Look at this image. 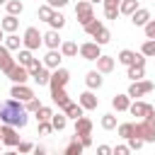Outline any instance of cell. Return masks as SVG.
Returning a JSON list of instances; mask_svg holds the SVG:
<instances>
[{"instance_id":"18","label":"cell","mask_w":155,"mask_h":155,"mask_svg":"<svg viewBox=\"0 0 155 155\" xmlns=\"http://www.w3.org/2000/svg\"><path fill=\"white\" fill-rule=\"evenodd\" d=\"M102 73L99 70H90L87 75H85V85H87V90H99L102 87Z\"/></svg>"},{"instance_id":"49","label":"cell","mask_w":155,"mask_h":155,"mask_svg":"<svg viewBox=\"0 0 155 155\" xmlns=\"http://www.w3.org/2000/svg\"><path fill=\"white\" fill-rule=\"evenodd\" d=\"M111 153H114V155H128L131 148H128V145H116V148H111Z\"/></svg>"},{"instance_id":"23","label":"cell","mask_w":155,"mask_h":155,"mask_svg":"<svg viewBox=\"0 0 155 155\" xmlns=\"http://www.w3.org/2000/svg\"><path fill=\"white\" fill-rule=\"evenodd\" d=\"M128 104H131V97L128 94H114L111 97V107L116 111H128Z\"/></svg>"},{"instance_id":"45","label":"cell","mask_w":155,"mask_h":155,"mask_svg":"<svg viewBox=\"0 0 155 155\" xmlns=\"http://www.w3.org/2000/svg\"><path fill=\"white\" fill-rule=\"evenodd\" d=\"M39 107H41V102H39L36 97H31V99H27V102H24V109H27L29 114H34V111H36Z\"/></svg>"},{"instance_id":"13","label":"cell","mask_w":155,"mask_h":155,"mask_svg":"<svg viewBox=\"0 0 155 155\" xmlns=\"http://www.w3.org/2000/svg\"><path fill=\"white\" fill-rule=\"evenodd\" d=\"M61 61H63V56H61V51H58V48H48V53L41 58V63H44L48 70L58 68V65H61Z\"/></svg>"},{"instance_id":"50","label":"cell","mask_w":155,"mask_h":155,"mask_svg":"<svg viewBox=\"0 0 155 155\" xmlns=\"http://www.w3.org/2000/svg\"><path fill=\"white\" fill-rule=\"evenodd\" d=\"M90 136H92V133H87V136H75V138H78L85 148H90V145H92V138H90Z\"/></svg>"},{"instance_id":"8","label":"cell","mask_w":155,"mask_h":155,"mask_svg":"<svg viewBox=\"0 0 155 155\" xmlns=\"http://www.w3.org/2000/svg\"><path fill=\"white\" fill-rule=\"evenodd\" d=\"M128 114H131V116H140V119H145V116H155V109H153V104L136 99V102L128 104Z\"/></svg>"},{"instance_id":"34","label":"cell","mask_w":155,"mask_h":155,"mask_svg":"<svg viewBox=\"0 0 155 155\" xmlns=\"http://www.w3.org/2000/svg\"><path fill=\"white\" fill-rule=\"evenodd\" d=\"M82 150H85V145H82V143L75 138V136H73V140L65 145V155H80Z\"/></svg>"},{"instance_id":"5","label":"cell","mask_w":155,"mask_h":155,"mask_svg":"<svg viewBox=\"0 0 155 155\" xmlns=\"http://www.w3.org/2000/svg\"><path fill=\"white\" fill-rule=\"evenodd\" d=\"M0 143L7 145V148H17L19 143V133H17V126H10V124H0Z\"/></svg>"},{"instance_id":"1","label":"cell","mask_w":155,"mask_h":155,"mask_svg":"<svg viewBox=\"0 0 155 155\" xmlns=\"http://www.w3.org/2000/svg\"><path fill=\"white\" fill-rule=\"evenodd\" d=\"M29 121V111L24 109V102L10 97L0 104V124H10V126H17V128H24Z\"/></svg>"},{"instance_id":"17","label":"cell","mask_w":155,"mask_h":155,"mask_svg":"<svg viewBox=\"0 0 155 155\" xmlns=\"http://www.w3.org/2000/svg\"><path fill=\"white\" fill-rule=\"evenodd\" d=\"M87 133H92V119L82 114L80 119H75V136H87Z\"/></svg>"},{"instance_id":"55","label":"cell","mask_w":155,"mask_h":155,"mask_svg":"<svg viewBox=\"0 0 155 155\" xmlns=\"http://www.w3.org/2000/svg\"><path fill=\"white\" fill-rule=\"evenodd\" d=\"M2 39H5V31H2V29H0V41H2Z\"/></svg>"},{"instance_id":"41","label":"cell","mask_w":155,"mask_h":155,"mask_svg":"<svg viewBox=\"0 0 155 155\" xmlns=\"http://www.w3.org/2000/svg\"><path fill=\"white\" fill-rule=\"evenodd\" d=\"M102 128L104 131H114L116 128V116L114 114H104L102 116Z\"/></svg>"},{"instance_id":"2","label":"cell","mask_w":155,"mask_h":155,"mask_svg":"<svg viewBox=\"0 0 155 155\" xmlns=\"http://www.w3.org/2000/svg\"><path fill=\"white\" fill-rule=\"evenodd\" d=\"M133 136L143 138L145 143H155V116H145L138 124H133Z\"/></svg>"},{"instance_id":"57","label":"cell","mask_w":155,"mask_h":155,"mask_svg":"<svg viewBox=\"0 0 155 155\" xmlns=\"http://www.w3.org/2000/svg\"><path fill=\"white\" fill-rule=\"evenodd\" d=\"M5 2H7V0H0V5H5Z\"/></svg>"},{"instance_id":"52","label":"cell","mask_w":155,"mask_h":155,"mask_svg":"<svg viewBox=\"0 0 155 155\" xmlns=\"http://www.w3.org/2000/svg\"><path fill=\"white\" fill-rule=\"evenodd\" d=\"M97 153H99V155H109V153H111V148H109V145H99V148H97Z\"/></svg>"},{"instance_id":"7","label":"cell","mask_w":155,"mask_h":155,"mask_svg":"<svg viewBox=\"0 0 155 155\" xmlns=\"http://www.w3.org/2000/svg\"><path fill=\"white\" fill-rule=\"evenodd\" d=\"M68 80H70V73L65 70V68H53L51 70V78H48V90H58V87H65L68 85Z\"/></svg>"},{"instance_id":"16","label":"cell","mask_w":155,"mask_h":155,"mask_svg":"<svg viewBox=\"0 0 155 155\" xmlns=\"http://www.w3.org/2000/svg\"><path fill=\"white\" fill-rule=\"evenodd\" d=\"M114 68H116V58H114V56H104V53H102V56L97 58V70H99L102 75L111 73Z\"/></svg>"},{"instance_id":"36","label":"cell","mask_w":155,"mask_h":155,"mask_svg":"<svg viewBox=\"0 0 155 155\" xmlns=\"http://www.w3.org/2000/svg\"><path fill=\"white\" fill-rule=\"evenodd\" d=\"M31 58H34V53H31L29 48H24V46H22V48L17 51V58H15V61H17V63H22V65H29V63H31Z\"/></svg>"},{"instance_id":"22","label":"cell","mask_w":155,"mask_h":155,"mask_svg":"<svg viewBox=\"0 0 155 155\" xmlns=\"http://www.w3.org/2000/svg\"><path fill=\"white\" fill-rule=\"evenodd\" d=\"M51 99H53V104H58L61 109L70 102V97H68V92H65V87H58V90H51Z\"/></svg>"},{"instance_id":"48","label":"cell","mask_w":155,"mask_h":155,"mask_svg":"<svg viewBox=\"0 0 155 155\" xmlns=\"http://www.w3.org/2000/svg\"><path fill=\"white\" fill-rule=\"evenodd\" d=\"M41 65H44V63H41V61H39V58H31V63H29V65H27V70H29V78H31V73H34V70H39V68H41Z\"/></svg>"},{"instance_id":"56","label":"cell","mask_w":155,"mask_h":155,"mask_svg":"<svg viewBox=\"0 0 155 155\" xmlns=\"http://www.w3.org/2000/svg\"><path fill=\"white\" fill-rule=\"evenodd\" d=\"M90 2H92V5H97V2H102V0H90Z\"/></svg>"},{"instance_id":"46","label":"cell","mask_w":155,"mask_h":155,"mask_svg":"<svg viewBox=\"0 0 155 155\" xmlns=\"http://www.w3.org/2000/svg\"><path fill=\"white\" fill-rule=\"evenodd\" d=\"M48 133H53L51 121H39V136H48Z\"/></svg>"},{"instance_id":"43","label":"cell","mask_w":155,"mask_h":155,"mask_svg":"<svg viewBox=\"0 0 155 155\" xmlns=\"http://www.w3.org/2000/svg\"><path fill=\"white\" fill-rule=\"evenodd\" d=\"M126 140H128V148H131V150H140V148L145 145V140L138 138V136H131V138H126Z\"/></svg>"},{"instance_id":"40","label":"cell","mask_w":155,"mask_h":155,"mask_svg":"<svg viewBox=\"0 0 155 155\" xmlns=\"http://www.w3.org/2000/svg\"><path fill=\"white\" fill-rule=\"evenodd\" d=\"M51 15H53V7H51L48 2H46V5H41V7L36 10V17H39L41 22H48V17H51Z\"/></svg>"},{"instance_id":"58","label":"cell","mask_w":155,"mask_h":155,"mask_svg":"<svg viewBox=\"0 0 155 155\" xmlns=\"http://www.w3.org/2000/svg\"><path fill=\"white\" fill-rule=\"evenodd\" d=\"M153 2H155V0H153Z\"/></svg>"},{"instance_id":"28","label":"cell","mask_w":155,"mask_h":155,"mask_svg":"<svg viewBox=\"0 0 155 155\" xmlns=\"http://www.w3.org/2000/svg\"><path fill=\"white\" fill-rule=\"evenodd\" d=\"M136 51H131V48H124V51H119V56H116V61L119 63H124V65H133L136 63Z\"/></svg>"},{"instance_id":"10","label":"cell","mask_w":155,"mask_h":155,"mask_svg":"<svg viewBox=\"0 0 155 155\" xmlns=\"http://www.w3.org/2000/svg\"><path fill=\"white\" fill-rule=\"evenodd\" d=\"M10 97L19 99V102H27L34 97V90L27 85V82H12V90H10Z\"/></svg>"},{"instance_id":"27","label":"cell","mask_w":155,"mask_h":155,"mask_svg":"<svg viewBox=\"0 0 155 155\" xmlns=\"http://www.w3.org/2000/svg\"><path fill=\"white\" fill-rule=\"evenodd\" d=\"M2 44H5V46H7L10 51H19V48H22V39H19V36H17L15 31H10V34H7L5 39H2Z\"/></svg>"},{"instance_id":"30","label":"cell","mask_w":155,"mask_h":155,"mask_svg":"<svg viewBox=\"0 0 155 155\" xmlns=\"http://www.w3.org/2000/svg\"><path fill=\"white\" fill-rule=\"evenodd\" d=\"M46 24H48L51 29H58V31H61V29L65 27V17H63L61 12H56V10H53V15L48 17V22H46Z\"/></svg>"},{"instance_id":"19","label":"cell","mask_w":155,"mask_h":155,"mask_svg":"<svg viewBox=\"0 0 155 155\" xmlns=\"http://www.w3.org/2000/svg\"><path fill=\"white\" fill-rule=\"evenodd\" d=\"M63 111H65V116H68V119H73V121H75V119H80V116L85 114V109L80 107V102H73V99L63 107Z\"/></svg>"},{"instance_id":"54","label":"cell","mask_w":155,"mask_h":155,"mask_svg":"<svg viewBox=\"0 0 155 155\" xmlns=\"http://www.w3.org/2000/svg\"><path fill=\"white\" fill-rule=\"evenodd\" d=\"M102 2H104V5H119L121 0H102Z\"/></svg>"},{"instance_id":"39","label":"cell","mask_w":155,"mask_h":155,"mask_svg":"<svg viewBox=\"0 0 155 155\" xmlns=\"http://www.w3.org/2000/svg\"><path fill=\"white\" fill-rule=\"evenodd\" d=\"M116 131H119V136L126 140V138L133 136V124H131V121H126V124H116Z\"/></svg>"},{"instance_id":"21","label":"cell","mask_w":155,"mask_h":155,"mask_svg":"<svg viewBox=\"0 0 155 155\" xmlns=\"http://www.w3.org/2000/svg\"><path fill=\"white\" fill-rule=\"evenodd\" d=\"M17 27H19V19H17V15H5V17H2V22H0V29H2L5 34H10V31H17Z\"/></svg>"},{"instance_id":"9","label":"cell","mask_w":155,"mask_h":155,"mask_svg":"<svg viewBox=\"0 0 155 155\" xmlns=\"http://www.w3.org/2000/svg\"><path fill=\"white\" fill-rule=\"evenodd\" d=\"M75 17H78V22H80V24H87V22L94 17L92 2H90V0H80V2L75 5Z\"/></svg>"},{"instance_id":"4","label":"cell","mask_w":155,"mask_h":155,"mask_svg":"<svg viewBox=\"0 0 155 155\" xmlns=\"http://www.w3.org/2000/svg\"><path fill=\"white\" fill-rule=\"evenodd\" d=\"M22 46L29 48V51H36L39 46H44V39H41V31L36 27H27L24 34H22Z\"/></svg>"},{"instance_id":"20","label":"cell","mask_w":155,"mask_h":155,"mask_svg":"<svg viewBox=\"0 0 155 155\" xmlns=\"http://www.w3.org/2000/svg\"><path fill=\"white\" fill-rule=\"evenodd\" d=\"M148 19H150V10H145V7H138V10L131 15V24H133V27H143Z\"/></svg>"},{"instance_id":"33","label":"cell","mask_w":155,"mask_h":155,"mask_svg":"<svg viewBox=\"0 0 155 155\" xmlns=\"http://www.w3.org/2000/svg\"><path fill=\"white\" fill-rule=\"evenodd\" d=\"M5 10H7V15H22L24 12V5H22V0H7L5 2Z\"/></svg>"},{"instance_id":"31","label":"cell","mask_w":155,"mask_h":155,"mask_svg":"<svg viewBox=\"0 0 155 155\" xmlns=\"http://www.w3.org/2000/svg\"><path fill=\"white\" fill-rule=\"evenodd\" d=\"M102 27H104V22H99L97 17H92L87 24H82V29H85V34H87V36H94V34H97Z\"/></svg>"},{"instance_id":"53","label":"cell","mask_w":155,"mask_h":155,"mask_svg":"<svg viewBox=\"0 0 155 155\" xmlns=\"http://www.w3.org/2000/svg\"><path fill=\"white\" fill-rule=\"evenodd\" d=\"M34 153H36V155H46V148H44V145H34Z\"/></svg>"},{"instance_id":"6","label":"cell","mask_w":155,"mask_h":155,"mask_svg":"<svg viewBox=\"0 0 155 155\" xmlns=\"http://www.w3.org/2000/svg\"><path fill=\"white\" fill-rule=\"evenodd\" d=\"M78 53H80L82 61H97L102 56V46L97 41H85V44L78 46Z\"/></svg>"},{"instance_id":"42","label":"cell","mask_w":155,"mask_h":155,"mask_svg":"<svg viewBox=\"0 0 155 155\" xmlns=\"http://www.w3.org/2000/svg\"><path fill=\"white\" fill-rule=\"evenodd\" d=\"M104 17L107 19H116L119 17V5H104Z\"/></svg>"},{"instance_id":"24","label":"cell","mask_w":155,"mask_h":155,"mask_svg":"<svg viewBox=\"0 0 155 155\" xmlns=\"http://www.w3.org/2000/svg\"><path fill=\"white\" fill-rule=\"evenodd\" d=\"M58 51H61L63 58H73V56H78V44L75 41H61Z\"/></svg>"},{"instance_id":"44","label":"cell","mask_w":155,"mask_h":155,"mask_svg":"<svg viewBox=\"0 0 155 155\" xmlns=\"http://www.w3.org/2000/svg\"><path fill=\"white\" fill-rule=\"evenodd\" d=\"M143 29H145V39H155V19L153 17L143 24Z\"/></svg>"},{"instance_id":"25","label":"cell","mask_w":155,"mask_h":155,"mask_svg":"<svg viewBox=\"0 0 155 155\" xmlns=\"http://www.w3.org/2000/svg\"><path fill=\"white\" fill-rule=\"evenodd\" d=\"M48 78H51V70H48L46 65H41L39 70L31 73V80H34L36 85H48Z\"/></svg>"},{"instance_id":"35","label":"cell","mask_w":155,"mask_h":155,"mask_svg":"<svg viewBox=\"0 0 155 155\" xmlns=\"http://www.w3.org/2000/svg\"><path fill=\"white\" fill-rule=\"evenodd\" d=\"M92 39H94V41H97L99 46H104V44H109V41H111V31H109L107 27H102V29H99V31H97V34H94Z\"/></svg>"},{"instance_id":"51","label":"cell","mask_w":155,"mask_h":155,"mask_svg":"<svg viewBox=\"0 0 155 155\" xmlns=\"http://www.w3.org/2000/svg\"><path fill=\"white\" fill-rule=\"evenodd\" d=\"M46 2H48L53 10H58V7H65V5H68V0H46Z\"/></svg>"},{"instance_id":"32","label":"cell","mask_w":155,"mask_h":155,"mask_svg":"<svg viewBox=\"0 0 155 155\" xmlns=\"http://www.w3.org/2000/svg\"><path fill=\"white\" fill-rule=\"evenodd\" d=\"M128 70H126V78L128 80H140V78H145V65H126Z\"/></svg>"},{"instance_id":"47","label":"cell","mask_w":155,"mask_h":155,"mask_svg":"<svg viewBox=\"0 0 155 155\" xmlns=\"http://www.w3.org/2000/svg\"><path fill=\"white\" fill-rule=\"evenodd\" d=\"M17 150H19V153H31L34 145H31L29 140H19V143H17Z\"/></svg>"},{"instance_id":"38","label":"cell","mask_w":155,"mask_h":155,"mask_svg":"<svg viewBox=\"0 0 155 155\" xmlns=\"http://www.w3.org/2000/svg\"><path fill=\"white\" fill-rule=\"evenodd\" d=\"M51 114H53V109L51 107H39L36 111H34V116H36V121H51Z\"/></svg>"},{"instance_id":"11","label":"cell","mask_w":155,"mask_h":155,"mask_svg":"<svg viewBox=\"0 0 155 155\" xmlns=\"http://www.w3.org/2000/svg\"><path fill=\"white\" fill-rule=\"evenodd\" d=\"M5 75H7L12 82H27V80H29V70H27V65H22V63H15Z\"/></svg>"},{"instance_id":"15","label":"cell","mask_w":155,"mask_h":155,"mask_svg":"<svg viewBox=\"0 0 155 155\" xmlns=\"http://www.w3.org/2000/svg\"><path fill=\"white\" fill-rule=\"evenodd\" d=\"M41 39H44V46H46V48H58L61 41H63L61 34H58V29H48V31H44Z\"/></svg>"},{"instance_id":"37","label":"cell","mask_w":155,"mask_h":155,"mask_svg":"<svg viewBox=\"0 0 155 155\" xmlns=\"http://www.w3.org/2000/svg\"><path fill=\"white\" fill-rule=\"evenodd\" d=\"M140 53L145 58H155V39H145L143 46H140Z\"/></svg>"},{"instance_id":"14","label":"cell","mask_w":155,"mask_h":155,"mask_svg":"<svg viewBox=\"0 0 155 155\" xmlns=\"http://www.w3.org/2000/svg\"><path fill=\"white\" fill-rule=\"evenodd\" d=\"M15 63H17V61L12 58V51H10L5 44H0V70H2V73H7Z\"/></svg>"},{"instance_id":"26","label":"cell","mask_w":155,"mask_h":155,"mask_svg":"<svg viewBox=\"0 0 155 155\" xmlns=\"http://www.w3.org/2000/svg\"><path fill=\"white\" fill-rule=\"evenodd\" d=\"M138 7H140L138 0H121V2H119V15H128V17H131Z\"/></svg>"},{"instance_id":"3","label":"cell","mask_w":155,"mask_h":155,"mask_svg":"<svg viewBox=\"0 0 155 155\" xmlns=\"http://www.w3.org/2000/svg\"><path fill=\"white\" fill-rule=\"evenodd\" d=\"M153 90H155V82H153V80H145V78H140V80H131V85H128L126 94H128L131 99H136V97L150 94Z\"/></svg>"},{"instance_id":"29","label":"cell","mask_w":155,"mask_h":155,"mask_svg":"<svg viewBox=\"0 0 155 155\" xmlns=\"http://www.w3.org/2000/svg\"><path fill=\"white\" fill-rule=\"evenodd\" d=\"M51 126H53V131H63L65 126H68V116H65V111L63 114H51Z\"/></svg>"},{"instance_id":"12","label":"cell","mask_w":155,"mask_h":155,"mask_svg":"<svg viewBox=\"0 0 155 155\" xmlns=\"http://www.w3.org/2000/svg\"><path fill=\"white\" fill-rule=\"evenodd\" d=\"M78 102H80V107H82L85 111H92V109H97V107H99V99H97L94 90H85V92L78 97Z\"/></svg>"}]
</instances>
